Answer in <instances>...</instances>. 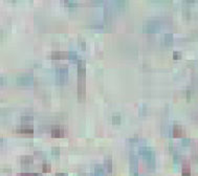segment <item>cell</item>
<instances>
[{"instance_id":"15","label":"cell","mask_w":198,"mask_h":176,"mask_svg":"<svg viewBox=\"0 0 198 176\" xmlns=\"http://www.w3.org/2000/svg\"><path fill=\"white\" fill-rule=\"evenodd\" d=\"M42 167H43V170H44V171H49V170H51V164H47V162H44Z\"/></svg>"},{"instance_id":"4","label":"cell","mask_w":198,"mask_h":176,"mask_svg":"<svg viewBox=\"0 0 198 176\" xmlns=\"http://www.w3.org/2000/svg\"><path fill=\"white\" fill-rule=\"evenodd\" d=\"M130 164H131V172L134 174V176H137V159H136V157L132 156Z\"/></svg>"},{"instance_id":"5","label":"cell","mask_w":198,"mask_h":176,"mask_svg":"<svg viewBox=\"0 0 198 176\" xmlns=\"http://www.w3.org/2000/svg\"><path fill=\"white\" fill-rule=\"evenodd\" d=\"M51 57L53 59H63L68 58V53H63V51H53L51 53Z\"/></svg>"},{"instance_id":"13","label":"cell","mask_w":198,"mask_h":176,"mask_svg":"<svg viewBox=\"0 0 198 176\" xmlns=\"http://www.w3.org/2000/svg\"><path fill=\"white\" fill-rule=\"evenodd\" d=\"M32 162H33L32 156H24L22 159V162H26V164H30Z\"/></svg>"},{"instance_id":"10","label":"cell","mask_w":198,"mask_h":176,"mask_svg":"<svg viewBox=\"0 0 198 176\" xmlns=\"http://www.w3.org/2000/svg\"><path fill=\"white\" fill-rule=\"evenodd\" d=\"M182 176H191V171L188 166H184L182 168Z\"/></svg>"},{"instance_id":"2","label":"cell","mask_w":198,"mask_h":176,"mask_svg":"<svg viewBox=\"0 0 198 176\" xmlns=\"http://www.w3.org/2000/svg\"><path fill=\"white\" fill-rule=\"evenodd\" d=\"M141 153H142V155L144 156V158L148 162V164H151V166H154L155 155H154V152L152 151V149L149 148L148 146H143L141 147Z\"/></svg>"},{"instance_id":"7","label":"cell","mask_w":198,"mask_h":176,"mask_svg":"<svg viewBox=\"0 0 198 176\" xmlns=\"http://www.w3.org/2000/svg\"><path fill=\"white\" fill-rule=\"evenodd\" d=\"M95 176H107L106 171H105V169H104L102 166H97V167H95Z\"/></svg>"},{"instance_id":"14","label":"cell","mask_w":198,"mask_h":176,"mask_svg":"<svg viewBox=\"0 0 198 176\" xmlns=\"http://www.w3.org/2000/svg\"><path fill=\"white\" fill-rule=\"evenodd\" d=\"M19 176H41V174H38V173H22V174H19Z\"/></svg>"},{"instance_id":"11","label":"cell","mask_w":198,"mask_h":176,"mask_svg":"<svg viewBox=\"0 0 198 176\" xmlns=\"http://www.w3.org/2000/svg\"><path fill=\"white\" fill-rule=\"evenodd\" d=\"M105 168H107L108 171H111V168H112V164H111V159L110 158H107L105 159Z\"/></svg>"},{"instance_id":"16","label":"cell","mask_w":198,"mask_h":176,"mask_svg":"<svg viewBox=\"0 0 198 176\" xmlns=\"http://www.w3.org/2000/svg\"><path fill=\"white\" fill-rule=\"evenodd\" d=\"M112 120H113V123H120V122H121V118L119 115H115V116H113Z\"/></svg>"},{"instance_id":"8","label":"cell","mask_w":198,"mask_h":176,"mask_svg":"<svg viewBox=\"0 0 198 176\" xmlns=\"http://www.w3.org/2000/svg\"><path fill=\"white\" fill-rule=\"evenodd\" d=\"M156 22L155 21H149L148 22V25H145V27L147 28L148 30H156V27H157V25H156Z\"/></svg>"},{"instance_id":"17","label":"cell","mask_w":198,"mask_h":176,"mask_svg":"<svg viewBox=\"0 0 198 176\" xmlns=\"http://www.w3.org/2000/svg\"><path fill=\"white\" fill-rule=\"evenodd\" d=\"M56 176H67L66 173H56Z\"/></svg>"},{"instance_id":"6","label":"cell","mask_w":198,"mask_h":176,"mask_svg":"<svg viewBox=\"0 0 198 176\" xmlns=\"http://www.w3.org/2000/svg\"><path fill=\"white\" fill-rule=\"evenodd\" d=\"M51 134L55 137H61L64 135V131H63L61 128L56 127V128H53V130H51Z\"/></svg>"},{"instance_id":"12","label":"cell","mask_w":198,"mask_h":176,"mask_svg":"<svg viewBox=\"0 0 198 176\" xmlns=\"http://www.w3.org/2000/svg\"><path fill=\"white\" fill-rule=\"evenodd\" d=\"M182 133V129L179 127V126H175L174 127V134L175 135H180Z\"/></svg>"},{"instance_id":"3","label":"cell","mask_w":198,"mask_h":176,"mask_svg":"<svg viewBox=\"0 0 198 176\" xmlns=\"http://www.w3.org/2000/svg\"><path fill=\"white\" fill-rule=\"evenodd\" d=\"M68 76V70L66 66H59L57 68V80L59 82H64Z\"/></svg>"},{"instance_id":"1","label":"cell","mask_w":198,"mask_h":176,"mask_svg":"<svg viewBox=\"0 0 198 176\" xmlns=\"http://www.w3.org/2000/svg\"><path fill=\"white\" fill-rule=\"evenodd\" d=\"M78 66V94L79 100L83 101L85 99V62L80 60Z\"/></svg>"},{"instance_id":"9","label":"cell","mask_w":198,"mask_h":176,"mask_svg":"<svg viewBox=\"0 0 198 176\" xmlns=\"http://www.w3.org/2000/svg\"><path fill=\"white\" fill-rule=\"evenodd\" d=\"M19 131L22 132V133H27V134H33V132H34V130H33V128L30 127H22L21 129H19Z\"/></svg>"}]
</instances>
